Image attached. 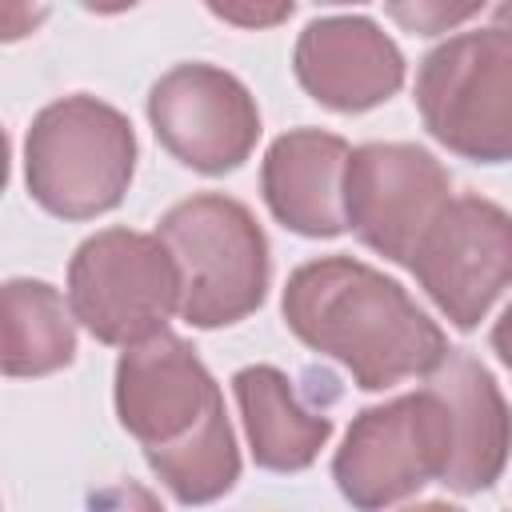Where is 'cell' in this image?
I'll use <instances>...</instances> for the list:
<instances>
[{"label": "cell", "mask_w": 512, "mask_h": 512, "mask_svg": "<svg viewBox=\"0 0 512 512\" xmlns=\"http://www.w3.org/2000/svg\"><path fill=\"white\" fill-rule=\"evenodd\" d=\"M116 420L144 448L148 468L184 508L228 496L240 480V448L224 412V392L196 348L176 332H156L116 360Z\"/></svg>", "instance_id": "obj_1"}, {"label": "cell", "mask_w": 512, "mask_h": 512, "mask_svg": "<svg viewBox=\"0 0 512 512\" xmlns=\"http://www.w3.org/2000/svg\"><path fill=\"white\" fill-rule=\"evenodd\" d=\"M280 312L300 344L344 364L364 392L432 376L452 352L444 328L400 280L340 252L300 264L284 284Z\"/></svg>", "instance_id": "obj_2"}, {"label": "cell", "mask_w": 512, "mask_h": 512, "mask_svg": "<svg viewBox=\"0 0 512 512\" xmlns=\"http://www.w3.org/2000/svg\"><path fill=\"white\" fill-rule=\"evenodd\" d=\"M136 176V128L100 96L44 104L24 132V188L56 220H96L120 208Z\"/></svg>", "instance_id": "obj_3"}, {"label": "cell", "mask_w": 512, "mask_h": 512, "mask_svg": "<svg viewBox=\"0 0 512 512\" xmlns=\"http://www.w3.org/2000/svg\"><path fill=\"white\" fill-rule=\"evenodd\" d=\"M156 236L180 268V316L192 328H228L264 304L272 284L268 236L236 196L196 192L160 216Z\"/></svg>", "instance_id": "obj_4"}, {"label": "cell", "mask_w": 512, "mask_h": 512, "mask_svg": "<svg viewBox=\"0 0 512 512\" xmlns=\"http://www.w3.org/2000/svg\"><path fill=\"white\" fill-rule=\"evenodd\" d=\"M416 112L428 136L472 164H512V32H456L416 68Z\"/></svg>", "instance_id": "obj_5"}, {"label": "cell", "mask_w": 512, "mask_h": 512, "mask_svg": "<svg viewBox=\"0 0 512 512\" xmlns=\"http://www.w3.org/2000/svg\"><path fill=\"white\" fill-rule=\"evenodd\" d=\"M68 304L92 340L132 348L180 312V268L156 232L100 228L68 260Z\"/></svg>", "instance_id": "obj_6"}, {"label": "cell", "mask_w": 512, "mask_h": 512, "mask_svg": "<svg viewBox=\"0 0 512 512\" xmlns=\"http://www.w3.org/2000/svg\"><path fill=\"white\" fill-rule=\"evenodd\" d=\"M452 456V420L424 384L396 400L360 408L332 456V480L356 512H384L440 480Z\"/></svg>", "instance_id": "obj_7"}, {"label": "cell", "mask_w": 512, "mask_h": 512, "mask_svg": "<svg viewBox=\"0 0 512 512\" xmlns=\"http://www.w3.org/2000/svg\"><path fill=\"white\" fill-rule=\"evenodd\" d=\"M452 200V172L420 144L372 140L352 148L344 216L356 240L392 264H412L420 240Z\"/></svg>", "instance_id": "obj_8"}, {"label": "cell", "mask_w": 512, "mask_h": 512, "mask_svg": "<svg viewBox=\"0 0 512 512\" xmlns=\"http://www.w3.org/2000/svg\"><path fill=\"white\" fill-rule=\"evenodd\" d=\"M148 124L160 148L200 176L236 172L264 132L248 84L204 60L176 64L152 84Z\"/></svg>", "instance_id": "obj_9"}, {"label": "cell", "mask_w": 512, "mask_h": 512, "mask_svg": "<svg viewBox=\"0 0 512 512\" xmlns=\"http://www.w3.org/2000/svg\"><path fill=\"white\" fill-rule=\"evenodd\" d=\"M408 272L452 328L472 332L512 288V212L484 196H452Z\"/></svg>", "instance_id": "obj_10"}, {"label": "cell", "mask_w": 512, "mask_h": 512, "mask_svg": "<svg viewBox=\"0 0 512 512\" xmlns=\"http://www.w3.org/2000/svg\"><path fill=\"white\" fill-rule=\"evenodd\" d=\"M292 72L320 108L356 116L392 100L404 88L408 64L372 16L336 12L304 24L292 48Z\"/></svg>", "instance_id": "obj_11"}, {"label": "cell", "mask_w": 512, "mask_h": 512, "mask_svg": "<svg viewBox=\"0 0 512 512\" xmlns=\"http://www.w3.org/2000/svg\"><path fill=\"white\" fill-rule=\"evenodd\" d=\"M348 140L324 128H288L260 160V192L268 212L296 236L332 240L348 228L344 172Z\"/></svg>", "instance_id": "obj_12"}, {"label": "cell", "mask_w": 512, "mask_h": 512, "mask_svg": "<svg viewBox=\"0 0 512 512\" xmlns=\"http://www.w3.org/2000/svg\"><path fill=\"white\" fill-rule=\"evenodd\" d=\"M428 388L444 400L452 420V456L440 476L460 496L488 492L512 456V408L496 376L464 348H452L428 376Z\"/></svg>", "instance_id": "obj_13"}, {"label": "cell", "mask_w": 512, "mask_h": 512, "mask_svg": "<svg viewBox=\"0 0 512 512\" xmlns=\"http://www.w3.org/2000/svg\"><path fill=\"white\" fill-rule=\"evenodd\" d=\"M232 396L252 460L264 472H304L332 436V416L308 408L276 364L240 368L232 376Z\"/></svg>", "instance_id": "obj_14"}, {"label": "cell", "mask_w": 512, "mask_h": 512, "mask_svg": "<svg viewBox=\"0 0 512 512\" xmlns=\"http://www.w3.org/2000/svg\"><path fill=\"white\" fill-rule=\"evenodd\" d=\"M4 348L0 364L12 380H36L76 360V316L68 296L48 280L12 276L4 284Z\"/></svg>", "instance_id": "obj_15"}, {"label": "cell", "mask_w": 512, "mask_h": 512, "mask_svg": "<svg viewBox=\"0 0 512 512\" xmlns=\"http://www.w3.org/2000/svg\"><path fill=\"white\" fill-rule=\"evenodd\" d=\"M476 12H480V4H468V8H444V4H416V8H404V4H392V8H388V16L400 20V24H404L408 32H416V36L448 32L452 24H460V20L476 16Z\"/></svg>", "instance_id": "obj_16"}, {"label": "cell", "mask_w": 512, "mask_h": 512, "mask_svg": "<svg viewBox=\"0 0 512 512\" xmlns=\"http://www.w3.org/2000/svg\"><path fill=\"white\" fill-rule=\"evenodd\" d=\"M92 512H164V504L144 484L120 480V484H108L92 496Z\"/></svg>", "instance_id": "obj_17"}, {"label": "cell", "mask_w": 512, "mask_h": 512, "mask_svg": "<svg viewBox=\"0 0 512 512\" xmlns=\"http://www.w3.org/2000/svg\"><path fill=\"white\" fill-rule=\"evenodd\" d=\"M212 16L228 20V24H244V28H264V24H280L292 16V4H276V8H232V4H208Z\"/></svg>", "instance_id": "obj_18"}, {"label": "cell", "mask_w": 512, "mask_h": 512, "mask_svg": "<svg viewBox=\"0 0 512 512\" xmlns=\"http://www.w3.org/2000/svg\"><path fill=\"white\" fill-rule=\"evenodd\" d=\"M488 340H492V352L500 356V364L512 372V304L500 312V320L492 324V336Z\"/></svg>", "instance_id": "obj_19"}, {"label": "cell", "mask_w": 512, "mask_h": 512, "mask_svg": "<svg viewBox=\"0 0 512 512\" xmlns=\"http://www.w3.org/2000/svg\"><path fill=\"white\" fill-rule=\"evenodd\" d=\"M400 512H464V508H456V504H448V500H424V504H408V508H400Z\"/></svg>", "instance_id": "obj_20"}, {"label": "cell", "mask_w": 512, "mask_h": 512, "mask_svg": "<svg viewBox=\"0 0 512 512\" xmlns=\"http://www.w3.org/2000/svg\"><path fill=\"white\" fill-rule=\"evenodd\" d=\"M496 24L512 32V4H500V8H496Z\"/></svg>", "instance_id": "obj_21"}]
</instances>
